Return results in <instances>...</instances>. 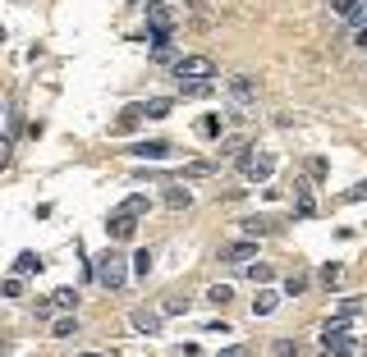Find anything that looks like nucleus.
<instances>
[{
	"label": "nucleus",
	"mask_w": 367,
	"mask_h": 357,
	"mask_svg": "<svg viewBox=\"0 0 367 357\" xmlns=\"http://www.w3.org/2000/svg\"><path fill=\"white\" fill-rule=\"evenodd\" d=\"M152 60H157V64H170V69H175V60H179L175 42H170V46H152Z\"/></svg>",
	"instance_id": "27"
},
{
	"label": "nucleus",
	"mask_w": 367,
	"mask_h": 357,
	"mask_svg": "<svg viewBox=\"0 0 367 357\" xmlns=\"http://www.w3.org/2000/svg\"><path fill=\"white\" fill-rule=\"evenodd\" d=\"M225 96H230L235 119H244V110L257 101V78H253V74H230V78H225Z\"/></svg>",
	"instance_id": "3"
},
{
	"label": "nucleus",
	"mask_w": 367,
	"mask_h": 357,
	"mask_svg": "<svg viewBox=\"0 0 367 357\" xmlns=\"http://www.w3.org/2000/svg\"><path fill=\"white\" fill-rule=\"evenodd\" d=\"M230 298H235V293H230V284H211L207 288V303H216V307H225Z\"/></svg>",
	"instance_id": "31"
},
{
	"label": "nucleus",
	"mask_w": 367,
	"mask_h": 357,
	"mask_svg": "<svg viewBox=\"0 0 367 357\" xmlns=\"http://www.w3.org/2000/svg\"><path fill=\"white\" fill-rule=\"evenodd\" d=\"M184 5H188L193 18H207V0H184Z\"/></svg>",
	"instance_id": "37"
},
{
	"label": "nucleus",
	"mask_w": 367,
	"mask_h": 357,
	"mask_svg": "<svg viewBox=\"0 0 367 357\" xmlns=\"http://www.w3.org/2000/svg\"><path fill=\"white\" fill-rule=\"evenodd\" d=\"M0 293H5V298H18V293H23V284H18V275H14V279H5V284H0Z\"/></svg>",
	"instance_id": "36"
},
{
	"label": "nucleus",
	"mask_w": 367,
	"mask_h": 357,
	"mask_svg": "<svg viewBox=\"0 0 367 357\" xmlns=\"http://www.w3.org/2000/svg\"><path fill=\"white\" fill-rule=\"evenodd\" d=\"M285 293H289V298H298V293H307V275H303V270H294V275H289V279H285Z\"/></svg>",
	"instance_id": "28"
},
{
	"label": "nucleus",
	"mask_w": 367,
	"mask_h": 357,
	"mask_svg": "<svg viewBox=\"0 0 367 357\" xmlns=\"http://www.w3.org/2000/svg\"><path fill=\"white\" fill-rule=\"evenodd\" d=\"M244 275L253 279V284H271V275H276V270L266 266V262H253V266H244Z\"/></svg>",
	"instance_id": "23"
},
{
	"label": "nucleus",
	"mask_w": 367,
	"mask_h": 357,
	"mask_svg": "<svg viewBox=\"0 0 367 357\" xmlns=\"http://www.w3.org/2000/svg\"><path fill=\"white\" fill-rule=\"evenodd\" d=\"M166 206H170V211L193 206V192H188V188H166Z\"/></svg>",
	"instance_id": "21"
},
{
	"label": "nucleus",
	"mask_w": 367,
	"mask_h": 357,
	"mask_svg": "<svg viewBox=\"0 0 367 357\" xmlns=\"http://www.w3.org/2000/svg\"><path fill=\"white\" fill-rule=\"evenodd\" d=\"M129 5H142V0H129Z\"/></svg>",
	"instance_id": "43"
},
{
	"label": "nucleus",
	"mask_w": 367,
	"mask_h": 357,
	"mask_svg": "<svg viewBox=\"0 0 367 357\" xmlns=\"http://www.w3.org/2000/svg\"><path fill=\"white\" fill-rule=\"evenodd\" d=\"M0 115H5V105H0Z\"/></svg>",
	"instance_id": "44"
},
{
	"label": "nucleus",
	"mask_w": 367,
	"mask_h": 357,
	"mask_svg": "<svg viewBox=\"0 0 367 357\" xmlns=\"http://www.w3.org/2000/svg\"><path fill=\"white\" fill-rule=\"evenodd\" d=\"M79 357H106V353H79Z\"/></svg>",
	"instance_id": "41"
},
{
	"label": "nucleus",
	"mask_w": 367,
	"mask_h": 357,
	"mask_svg": "<svg viewBox=\"0 0 367 357\" xmlns=\"http://www.w3.org/2000/svg\"><path fill=\"white\" fill-rule=\"evenodd\" d=\"M142 119H147V110H142V101L124 105V110H120V119H115V133H129V129H138Z\"/></svg>",
	"instance_id": "12"
},
{
	"label": "nucleus",
	"mask_w": 367,
	"mask_h": 357,
	"mask_svg": "<svg viewBox=\"0 0 367 357\" xmlns=\"http://www.w3.org/2000/svg\"><path fill=\"white\" fill-rule=\"evenodd\" d=\"M354 201H367V179L354 183V188H344L340 197H335V206H354Z\"/></svg>",
	"instance_id": "20"
},
{
	"label": "nucleus",
	"mask_w": 367,
	"mask_h": 357,
	"mask_svg": "<svg viewBox=\"0 0 367 357\" xmlns=\"http://www.w3.org/2000/svg\"><path fill=\"white\" fill-rule=\"evenodd\" d=\"M280 170V156L266 147H244V156H239V175H244L248 183H266Z\"/></svg>",
	"instance_id": "2"
},
{
	"label": "nucleus",
	"mask_w": 367,
	"mask_h": 357,
	"mask_svg": "<svg viewBox=\"0 0 367 357\" xmlns=\"http://www.w3.org/2000/svg\"><path fill=\"white\" fill-rule=\"evenodd\" d=\"M276 353L280 357H298V339H276Z\"/></svg>",
	"instance_id": "34"
},
{
	"label": "nucleus",
	"mask_w": 367,
	"mask_h": 357,
	"mask_svg": "<svg viewBox=\"0 0 367 357\" xmlns=\"http://www.w3.org/2000/svg\"><path fill=\"white\" fill-rule=\"evenodd\" d=\"M133 156H138V160H166L170 156V142H138V147H133Z\"/></svg>",
	"instance_id": "14"
},
{
	"label": "nucleus",
	"mask_w": 367,
	"mask_h": 357,
	"mask_svg": "<svg viewBox=\"0 0 367 357\" xmlns=\"http://www.w3.org/2000/svg\"><path fill=\"white\" fill-rule=\"evenodd\" d=\"M106 234H111V243H129V238L138 234V216H129V211L115 206L111 220H106Z\"/></svg>",
	"instance_id": "6"
},
{
	"label": "nucleus",
	"mask_w": 367,
	"mask_h": 357,
	"mask_svg": "<svg viewBox=\"0 0 367 357\" xmlns=\"http://www.w3.org/2000/svg\"><path fill=\"white\" fill-rule=\"evenodd\" d=\"M216 92V78H193V83H179V96H188V101H198V96H211Z\"/></svg>",
	"instance_id": "15"
},
{
	"label": "nucleus",
	"mask_w": 367,
	"mask_h": 357,
	"mask_svg": "<svg viewBox=\"0 0 367 357\" xmlns=\"http://www.w3.org/2000/svg\"><path fill=\"white\" fill-rule=\"evenodd\" d=\"M326 344H354L349 321H344V316H335V321H326V325H322V349H326Z\"/></svg>",
	"instance_id": "10"
},
{
	"label": "nucleus",
	"mask_w": 367,
	"mask_h": 357,
	"mask_svg": "<svg viewBox=\"0 0 367 357\" xmlns=\"http://www.w3.org/2000/svg\"><path fill=\"white\" fill-rule=\"evenodd\" d=\"M354 42H358V51H363V55H367V23H363V28H358V37H354Z\"/></svg>",
	"instance_id": "40"
},
{
	"label": "nucleus",
	"mask_w": 367,
	"mask_h": 357,
	"mask_svg": "<svg viewBox=\"0 0 367 357\" xmlns=\"http://www.w3.org/2000/svg\"><path fill=\"white\" fill-rule=\"evenodd\" d=\"M220 129H225V124H220L216 115H207V119H198V133H202V138H220Z\"/></svg>",
	"instance_id": "29"
},
{
	"label": "nucleus",
	"mask_w": 367,
	"mask_h": 357,
	"mask_svg": "<svg viewBox=\"0 0 367 357\" xmlns=\"http://www.w3.org/2000/svg\"><path fill=\"white\" fill-rule=\"evenodd\" d=\"M331 9L344 18V23H367V9H363V0H331Z\"/></svg>",
	"instance_id": "13"
},
{
	"label": "nucleus",
	"mask_w": 367,
	"mask_h": 357,
	"mask_svg": "<svg viewBox=\"0 0 367 357\" xmlns=\"http://www.w3.org/2000/svg\"><path fill=\"white\" fill-rule=\"evenodd\" d=\"M129 262H133V257H120L115 247H106V252L92 262V279L101 288H124V284H129Z\"/></svg>",
	"instance_id": "1"
},
{
	"label": "nucleus",
	"mask_w": 367,
	"mask_h": 357,
	"mask_svg": "<svg viewBox=\"0 0 367 357\" xmlns=\"http://www.w3.org/2000/svg\"><path fill=\"white\" fill-rule=\"evenodd\" d=\"M142 110H147V119H170L175 101H170V96H152V101H142Z\"/></svg>",
	"instance_id": "17"
},
{
	"label": "nucleus",
	"mask_w": 367,
	"mask_h": 357,
	"mask_svg": "<svg viewBox=\"0 0 367 357\" xmlns=\"http://www.w3.org/2000/svg\"><path fill=\"white\" fill-rule=\"evenodd\" d=\"M239 229H244V238H266V234H276V220L271 216H248V220H239Z\"/></svg>",
	"instance_id": "11"
},
{
	"label": "nucleus",
	"mask_w": 367,
	"mask_h": 357,
	"mask_svg": "<svg viewBox=\"0 0 367 357\" xmlns=\"http://www.w3.org/2000/svg\"><path fill=\"white\" fill-rule=\"evenodd\" d=\"M184 175H188V179H198V175H211V160H193V165L184 170Z\"/></svg>",
	"instance_id": "35"
},
{
	"label": "nucleus",
	"mask_w": 367,
	"mask_h": 357,
	"mask_svg": "<svg viewBox=\"0 0 367 357\" xmlns=\"http://www.w3.org/2000/svg\"><path fill=\"white\" fill-rule=\"evenodd\" d=\"M37 270H42V257H37V252H18V257H14V275H18V279H23V275H37Z\"/></svg>",
	"instance_id": "18"
},
{
	"label": "nucleus",
	"mask_w": 367,
	"mask_h": 357,
	"mask_svg": "<svg viewBox=\"0 0 367 357\" xmlns=\"http://www.w3.org/2000/svg\"><path fill=\"white\" fill-rule=\"evenodd\" d=\"M161 321H166V316H161V312H147V307L129 312V325H133L138 334H161Z\"/></svg>",
	"instance_id": "9"
},
{
	"label": "nucleus",
	"mask_w": 367,
	"mask_h": 357,
	"mask_svg": "<svg viewBox=\"0 0 367 357\" xmlns=\"http://www.w3.org/2000/svg\"><path fill=\"white\" fill-rule=\"evenodd\" d=\"M152 262H157V257H152L147 247H142V252H133V275H138V279H147V275H152Z\"/></svg>",
	"instance_id": "25"
},
{
	"label": "nucleus",
	"mask_w": 367,
	"mask_h": 357,
	"mask_svg": "<svg viewBox=\"0 0 367 357\" xmlns=\"http://www.w3.org/2000/svg\"><path fill=\"white\" fill-rule=\"evenodd\" d=\"M363 312V298H344V303H340V312H335V316H344V321H354V316H358Z\"/></svg>",
	"instance_id": "32"
},
{
	"label": "nucleus",
	"mask_w": 367,
	"mask_h": 357,
	"mask_svg": "<svg viewBox=\"0 0 367 357\" xmlns=\"http://www.w3.org/2000/svg\"><path fill=\"white\" fill-rule=\"evenodd\" d=\"M184 312H188V298H166V307H161V316H184Z\"/></svg>",
	"instance_id": "30"
},
{
	"label": "nucleus",
	"mask_w": 367,
	"mask_h": 357,
	"mask_svg": "<svg viewBox=\"0 0 367 357\" xmlns=\"http://www.w3.org/2000/svg\"><path fill=\"white\" fill-rule=\"evenodd\" d=\"M216 357H248V349H244V344H235V349H220Z\"/></svg>",
	"instance_id": "39"
},
{
	"label": "nucleus",
	"mask_w": 367,
	"mask_h": 357,
	"mask_svg": "<svg viewBox=\"0 0 367 357\" xmlns=\"http://www.w3.org/2000/svg\"><path fill=\"white\" fill-rule=\"evenodd\" d=\"M0 46H5V28H0Z\"/></svg>",
	"instance_id": "42"
},
{
	"label": "nucleus",
	"mask_w": 367,
	"mask_h": 357,
	"mask_svg": "<svg viewBox=\"0 0 367 357\" xmlns=\"http://www.w3.org/2000/svg\"><path fill=\"white\" fill-rule=\"evenodd\" d=\"M340 279H344V266H340V262H326V266H322V284H326V288H335Z\"/></svg>",
	"instance_id": "26"
},
{
	"label": "nucleus",
	"mask_w": 367,
	"mask_h": 357,
	"mask_svg": "<svg viewBox=\"0 0 367 357\" xmlns=\"http://www.w3.org/2000/svg\"><path fill=\"white\" fill-rule=\"evenodd\" d=\"M175 78H179V83L216 78V64H211V55H179V60H175Z\"/></svg>",
	"instance_id": "4"
},
{
	"label": "nucleus",
	"mask_w": 367,
	"mask_h": 357,
	"mask_svg": "<svg viewBox=\"0 0 367 357\" xmlns=\"http://www.w3.org/2000/svg\"><path fill=\"white\" fill-rule=\"evenodd\" d=\"M294 216H298V220L317 216V201H312V183H307V179H298V183H294Z\"/></svg>",
	"instance_id": "8"
},
{
	"label": "nucleus",
	"mask_w": 367,
	"mask_h": 357,
	"mask_svg": "<svg viewBox=\"0 0 367 357\" xmlns=\"http://www.w3.org/2000/svg\"><path fill=\"white\" fill-rule=\"evenodd\" d=\"M51 334H55V339H74V334H79V316H55Z\"/></svg>",
	"instance_id": "19"
},
{
	"label": "nucleus",
	"mask_w": 367,
	"mask_h": 357,
	"mask_svg": "<svg viewBox=\"0 0 367 357\" xmlns=\"http://www.w3.org/2000/svg\"><path fill=\"white\" fill-rule=\"evenodd\" d=\"M276 307H280V293H276V288H262V293L253 298V316H271Z\"/></svg>",
	"instance_id": "16"
},
{
	"label": "nucleus",
	"mask_w": 367,
	"mask_h": 357,
	"mask_svg": "<svg viewBox=\"0 0 367 357\" xmlns=\"http://www.w3.org/2000/svg\"><path fill=\"white\" fill-rule=\"evenodd\" d=\"M216 262H225V266H248V262H257V238H239V243H225L216 252Z\"/></svg>",
	"instance_id": "5"
},
{
	"label": "nucleus",
	"mask_w": 367,
	"mask_h": 357,
	"mask_svg": "<svg viewBox=\"0 0 367 357\" xmlns=\"http://www.w3.org/2000/svg\"><path fill=\"white\" fill-rule=\"evenodd\" d=\"M358 357H367V353H358Z\"/></svg>",
	"instance_id": "45"
},
{
	"label": "nucleus",
	"mask_w": 367,
	"mask_h": 357,
	"mask_svg": "<svg viewBox=\"0 0 367 357\" xmlns=\"http://www.w3.org/2000/svg\"><path fill=\"white\" fill-rule=\"evenodd\" d=\"M147 206H152V201L142 197V192H133V197H124V201H120V211H129V216H138V220L147 216Z\"/></svg>",
	"instance_id": "22"
},
{
	"label": "nucleus",
	"mask_w": 367,
	"mask_h": 357,
	"mask_svg": "<svg viewBox=\"0 0 367 357\" xmlns=\"http://www.w3.org/2000/svg\"><path fill=\"white\" fill-rule=\"evenodd\" d=\"M9 160H14V142L0 138V170H9Z\"/></svg>",
	"instance_id": "33"
},
{
	"label": "nucleus",
	"mask_w": 367,
	"mask_h": 357,
	"mask_svg": "<svg viewBox=\"0 0 367 357\" xmlns=\"http://www.w3.org/2000/svg\"><path fill=\"white\" fill-rule=\"evenodd\" d=\"M51 303H55V312H69V307L79 303V288H55V293H51Z\"/></svg>",
	"instance_id": "24"
},
{
	"label": "nucleus",
	"mask_w": 367,
	"mask_h": 357,
	"mask_svg": "<svg viewBox=\"0 0 367 357\" xmlns=\"http://www.w3.org/2000/svg\"><path fill=\"white\" fill-rule=\"evenodd\" d=\"M142 9H147V33H175L179 14L166 5V0H152V5H142Z\"/></svg>",
	"instance_id": "7"
},
{
	"label": "nucleus",
	"mask_w": 367,
	"mask_h": 357,
	"mask_svg": "<svg viewBox=\"0 0 367 357\" xmlns=\"http://www.w3.org/2000/svg\"><path fill=\"white\" fill-rule=\"evenodd\" d=\"M307 175H312V179H326V160H307Z\"/></svg>",
	"instance_id": "38"
}]
</instances>
